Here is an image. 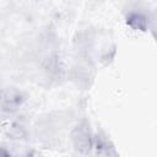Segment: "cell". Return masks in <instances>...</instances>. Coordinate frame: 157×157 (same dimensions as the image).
<instances>
[{
    "instance_id": "6da1fadb",
    "label": "cell",
    "mask_w": 157,
    "mask_h": 157,
    "mask_svg": "<svg viewBox=\"0 0 157 157\" xmlns=\"http://www.w3.org/2000/svg\"><path fill=\"white\" fill-rule=\"evenodd\" d=\"M72 140L75 142L76 148L82 151V152L88 151L90 148H92L93 141H92V137H91V132H90L88 125L83 124V125L77 126V129L74 131Z\"/></svg>"
},
{
    "instance_id": "7a4b0ae2",
    "label": "cell",
    "mask_w": 157,
    "mask_h": 157,
    "mask_svg": "<svg viewBox=\"0 0 157 157\" xmlns=\"http://www.w3.org/2000/svg\"><path fill=\"white\" fill-rule=\"evenodd\" d=\"M21 104V97L17 92H7L2 96V109L6 112L16 109Z\"/></svg>"
},
{
    "instance_id": "3957f363",
    "label": "cell",
    "mask_w": 157,
    "mask_h": 157,
    "mask_svg": "<svg viewBox=\"0 0 157 157\" xmlns=\"http://www.w3.org/2000/svg\"><path fill=\"white\" fill-rule=\"evenodd\" d=\"M128 23L135 29H144L146 27V20L140 13H131L128 18Z\"/></svg>"
}]
</instances>
